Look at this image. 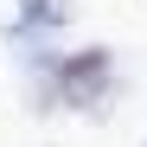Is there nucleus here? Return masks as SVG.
I'll return each mask as SVG.
<instances>
[{
  "label": "nucleus",
  "mask_w": 147,
  "mask_h": 147,
  "mask_svg": "<svg viewBox=\"0 0 147 147\" xmlns=\"http://www.w3.org/2000/svg\"><path fill=\"white\" fill-rule=\"evenodd\" d=\"M51 96L58 109H77V115H109L115 96H121V77H115V58L102 45H90L77 58H58L51 64Z\"/></svg>",
  "instance_id": "1"
},
{
  "label": "nucleus",
  "mask_w": 147,
  "mask_h": 147,
  "mask_svg": "<svg viewBox=\"0 0 147 147\" xmlns=\"http://www.w3.org/2000/svg\"><path fill=\"white\" fill-rule=\"evenodd\" d=\"M70 7H77V0H26L19 19H13V38L26 45V38H51V32H64Z\"/></svg>",
  "instance_id": "2"
}]
</instances>
